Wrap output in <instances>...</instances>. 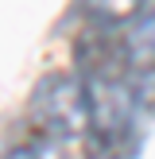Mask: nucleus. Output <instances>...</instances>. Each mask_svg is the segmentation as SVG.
Wrapping results in <instances>:
<instances>
[{
    "label": "nucleus",
    "mask_w": 155,
    "mask_h": 159,
    "mask_svg": "<svg viewBox=\"0 0 155 159\" xmlns=\"http://www.w3.org/2000/svg\"><path fill=\"white\" fill-rule=\"evenodd\" d=\"M78 74L89 89L85 159H140L155 120V74L132 70L120 35H85L74 47Z\"/></svg>",
    "instance_id": "obj_1"
},
{
    "label": "nucleus",
    "mask_w": 155,
    "mask_h": 159,
    "mask_svg": "<svg viewBox=\"0 0 155 159\" xmlns=\"http://www.w3.org/2000/svg\"><path fill=\"white\" fill-rule=\"evenodd\" d=\"M27 124L31 132L46 140H82L89 128V89H85L82 74H70V70H51L31 85L27 97Z\"/></svg>",
    "instance_id": "obj_2"
},
{
    "label": "nucleus",
    "mask_w": 155,
    "mask_h": 159,
    "mask_svg": "<svg viewBox=\"0 0 155 159\" xmlns=\"http://www.w3.org/2000/svg\"><path fill=\"white\" fill-rule=\"evenodd\" d=\"M78 12L89 27H108L113 31L116 23H136L140 16L151 12V0H78Z\"/></svg>",
    "instance_id": "obj_3"
},
{
    "label": "nucleus",
    "mask_w": 155,
    "mask_h": 159,
    "mask_svg": "<svg viewBox=\"0 0 155 159\" xmlns=\"http://www.w3.org/2000/svg\"><path fill=\"white\" fill-rule=\"evenodd\" d=\"M124 51H128L132 70L155 74V8L147 16H140V20L124 31Z\"/></svg>",
    "instance_id": "obj_4"
},
{
    "label": "nucleus",
    "mask_w": 155,
    "mask_h": 159,
    "mask_svg": "<svg viewBox=\"0 0 155 159\" xmlns=\"http://www.w3.org/2000/svg\"><path fill=\"white\" fill-rule=\"evenodd\" d=\"M4 159H74L66 152V144H58V140H46L39 136V132H31V136L16 140V144L4 148Z\"/></svg>",
    "instance_id": "obj_5"
}]
</instances>
